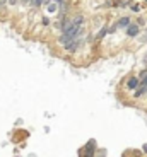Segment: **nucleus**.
I'll list each match as a JSON object with an SVG mask.
<instances>
[{"label":"nucleus","mask_w":147,"mask_h":157,"mask_svg":"<svg viewBox=\"0 0 147 157\" xmlns=\"http://www.w3.org/2000/svg\"><path fill=\"white\" fill-rule=\"evenodd\" d=\"M94 154H96V140H89L84 145L82 152H80V157H94Z\"/></svg>","instance_id":"f257e3e1"},{"label":"nucleus","mask_w":147,"mask_h":157,"mask_svg":"<svg viewBox=\"0 0 147 157\" xmlns=\"http://www.w3.org/2000/svg\"><path fill=\"white\" fill-rule=\"evenodd\" d=\"M140 86V78L139 77H130L128 78V82H127V87L128 90H137Z\"/></svg>","instance_id":"f03ea898"},{"label":"nucleus","mask_w":147,"mask_h":157,"mask_svg":"<svg viewBox=\"0 0 147 157\" xmlns=\"http://www.w3.org/2000/svg\"><path fill=\"white\" fill-rule=\"evenodd\" d=\"M127 34L132 36V38H135V36L139 34V26L130 22V24H128V28H127Z\"/></svg>","instance_id":"7ed1b4c3"},{"label":"nucleus","mask_w":147,"mask_h":157,"mask_svg":"<svg viewBox=\"0 0 147 157\" xmlns=\"http://www.w3.org/2000/svg\"><path fill=\"white\" fill-rule=\"evenodd\" d=\"M77 48H79V38H77V39H74V41H70V43H67V44H65V50H67V51H75Z\"/></svg>","instance_id":"20e7f679"},{"label":"nucleus","mask_w":147,"mask_h":157,"mask_svg":"<svg viewBox=\"0 0 147 157\" xmlns=\"http://www.w3.org/2000/svg\"><path fill=\"white\" fill-rule=\"evenodd\" d=\"M128 24H130V19H128V17H122L116 26H118V28H128Z\"/></svg>","instance_id":"39448f33"},{"label":"nucleus","mask_w":147,"mask_h":157,"mask_svg":"<svg viewBox=\"0 0 147 157\" xmlns=\"http://www.w3.org/2000/svg\"><path fill=\"white\" fill-rule=\"evenodd\" d=\"M56 9H58V2H56V0H53V2L48 4V12H55Z\"/></svg>","instance_id":"423d86ee"},{"label":"nucleus","mask_w":147,"mask_h":157,"mask_svg":"<svg viewBox=\"0 0 147 157\" xmlns=\"http://www.w3.org/2000/svg\"><path fill=\"white\" fill-rule=\"evenodd\" d=\"M106 33H108V26H106V28H103V29H101L99 33H98V36H96V39H101V38H103L104 34H106Z\"/></svg>","instance_id":"0eeeda50"},{"label":"nucleus","mask_w":147,"mask_h":157,"mask_svg":"<svg viewBox=\"0 0 147 157\" xmlns=\"http://www.w3.org/2000/svg\"><path fill=\"white\" fill-rule=\"evenodd\" d=\"M43 2H48V0H31V5L33 7H40Z\"/></svg>","instance_id":"6e6552de"},{"label":"nucleus","mask_w":147,"mask_h":157,"mask_svg":"<svg viewBox=\"0 0 147 157\" xmlns=\"http://www.w3.org/2000/svg\"><path fill=\"white\" fill-rule=\"evenodd\" d=\"M5 2H7V0H0V9H2V7L5 5Z\"/></svg>","instance_id":"1a4fd4ad"},{"label":"nucleus","mask_w":147,"mask_h":157,"mask_svg":"<svg viewBox=\"0 0 147 157\" xmlns=\"http://www.w3.org/2000/svg\"><path fill=\"white\" fill-rule=\"evenodd\" d=\"M144 152H147V145H144Z\"/></svg>","instance_id":"9d476101"},{"label":"nucleus","mask_w":147,"mask_h":157,"mask_svg":"<svg viewBox=\"0 0 147 157\" xmlns=\"http://www.w3.org/2000/svg\"><path fill=\"white\" fill-rule=\"evenodd\" d=\"M29 2H31V0H24V4H29Z\"/></svg>","instance_id":"9b49d317"}]
</instances>
